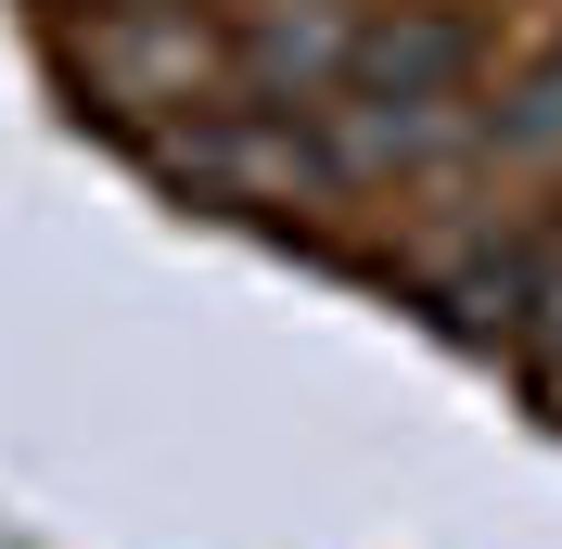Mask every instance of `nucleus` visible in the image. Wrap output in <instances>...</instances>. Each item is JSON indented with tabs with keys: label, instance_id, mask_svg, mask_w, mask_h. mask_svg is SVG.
Segmentation results:
<instances>
[{
	"label": "nucleus",
	"instance_id": "7ed1b4c3",
	"mask_svg": "<svg viewBox=\"0 0 562 549\" xmlns=\"http://www.w3.org/2000/svg\"><path fill=\"white\" fill-rule=\"evenodd\" d=\"M512 358H525V383L562 410V256H537V281H525V320H512Z\"/></svg>",
	"mask_w": 562,
	"mask_h": 549
},
{
	"label": "nucleus",
	"instance_id": "f257e3e1",
	"mask_svg": "<svg viewBox=\"0 0 562 549\" xmlns=\"http://www.w3.org/2000/svg\"><path fill=\"white\" fill-rule=\"evenodd\" d=\"M307 128H319V154L346 179H384V167L448 154V141L473 128V13H435V0L371 13V26L346 38L333 90L307 103Z\"/></svg>",
	"mask_w": 562,
	"mask_h": 549
},
{
	"label": "nucleus",
	"instance_id": "f03ea898",
	"mask_svg": "<svg viewBox=\"0 0 562 549\" xmlns=\"http://www.w3.org/2000/svg\"><path fill=\"white\" fill-rule=\"evenodd\" d=\"M486 128H498V154H562V26L525 52V77L486 103Z\"/></svg>",
	"mask_w": 562,
	"mask_h": 549
}]
</instances>
